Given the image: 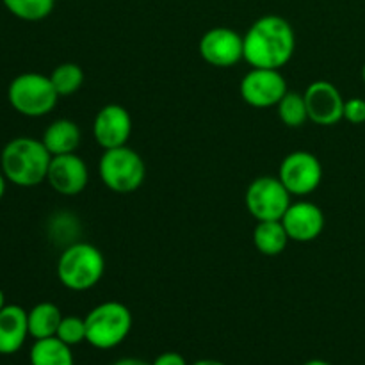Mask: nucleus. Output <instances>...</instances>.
<instances>
[{
	"label": "nucleus",
	"mask_w": 365,
	"mask_h": 365,
	"mask_svg": "<svg viewBox=\"0 0 365 365\" xmlns=\"http://www.w3.org/2000/svg\"><path fill=\"white\" fill-rule=\"evenodd\" d=\"M242 41L250 66L282 70L294 56L296 32L280 14H264L250 25Z\"/></svg>",
	"instance_id": "1"
},
{
	"label": "nucleus",
	"mask_w": 365,
	"mask_h": 365,
	"mask_svg": "<svg viewBox=\"0 0 365 365\" xmlns=\"http://www.w3.org/2000/svg\"><path fill=\"white\" fill-rule=\"evenodd\" d=\"M52 155L41 139L20 135L6 143L0 152V170L16 187H36L46 182Z\"/></svg>",
	"instance_id": "2"
},
{
	"label": "nucleus",
	"mask_w": 365,
	"mask_h": 365,
	"mask_svg": "<svg viewBox=\"0 0 365 365\" xmlns=\"http://www.w3.org/2000/svg\"><path fill=\"white\" fill-rule=\"evenodd\" d=\"M57 278L68 291L84 292L96 287L106 273L103 253L91 242L73 241L57 259Z\"/></svg>",
	"instance_id": "3"
},
{
	"label": "nucleus",
	"mask_w": 365,
	"mask_h": 365,
	"mask_svg": "<svg viewBox=\"0 0 365 365\" xmlns=\"http://www.w3.org/2000/svg\"><path fill=\"white\" fill-rule=\"evenodd\" d=\"M86 342L95 349H114L127 341L134 317L130 309L120 302H103L93 307L84 317Z\"/></svg>",
	"instance_id": "4"
},
{
	"label": "nucleus",
	"mask_w": 365,
	"mask_h": 365,
	"mask_svg": "<svg viewBox=\"0 0 365 365\" xmlns=\"http://www.w3.org/2000/svg\"><path fill=\"white\" fill-rule=\"evenodd\" d=\"M57 95L48 75L25 71L16 75L7 86V102L25 118H43L56 109Z\"/></svg>",
	"instance_id": "5"
},
{
	"label": "nucleus",
	"mask_w": 365,
	"mask_h": 365,
	"mask_svg": "<svg viewBox=\"0 0 365 365\" xmlns=\"http://www.w3.org/2000/svg\"><path fill=\"white\" fill-rule=\"evenodd\" d=\"M98 173L103 185L118 195L138 191L146 178L143 157L128 145L103 150L98 163Z\"/></svg>",
	"instance_id": "6"
},
{
	"label": "nucleus",
	"mask_w": 365,
	"mask_h": 365,
	"mask_svg": "<svg viewBox=\"0 0 365 365\" xmlns=\"http://www.w3.org/2000/svg\"><path fill=\"white\" fill-rule=\"evenodd\" d=\"M291 192L278 177H259L250 182L245 195L246 209L257 221L282 220L291 205Z\"/></svg>",
	"instance_id": "7"
},
{
	"label": "nucleus",
	"mask_w": 365,
	"mask_h": 365,
	"mask_svg": "<svg viewBox=\"0 0 365 365\" xmlns=\"http://www.w3.org/2000/svg\"><path fill=\"white\" fill-rule=\"evenodd\" d=\"M278 178L291 196H309L323 182V164L312 152L296 150L284 157Z\"/></svg>",
	"instance_id": "8"
},
{
	"label": "nucleus",
	"mask_w": 365,
	"mask_h": 365,
	"mask_svg": "<svg viewBox=\"0 0 365 365\" xmlns=\"http://www.w3.org/2000/svg\"><path fill=\"white\" fill-rule=\"evenodd\" d=\"M287 91V81L282 71L269 68H252L239 86L241 98L255 109L277 107Z\"/></svg>",
	"instance_id": "9"
},
{
	"label": "nucleus",
	"mask_w": 365,
	"mask_h": 365,
	"mask_svg": "<svg viewBox=\"0 0 365 365\" xmlns=\"http://www.w3.org/2000/svg\"><path fill=\"white\" fill-rule=\"evenodd\" d=\"M202 59L214 68H232L245 61V41L237 31L230 27H212L198 43Z\"/></svg>",
	"instance_id": "10"
},
{
	"label": "nucleus",
	"mask_w": 365,
	"mask_h": 365,
	"mask_svg": "<svg viewBox=\"0 0 365 365\" xmlns=\"http://www.w3.org/2000/svg\"><path fill=\"white\" fill-rule=\"evenodd\" d=\"M309 110V121L319 127H334L344 120V96L334 82L316 81L303 93Z\"/></svg>",
	"instance_id": "11"
},
{
	"label": "nucleus",
	"mask_w": 365,
	"mask_h": 365,
	"mask_svg": "<svg viewBox=\"0 0 365 365\" xmlns=\"http://www.w3.org/2000/svg\"><path fill=\"white\" fill-rule=\"evenodd\" d=\"M132 135V116L120 103H107L93 120V138L103 150L128 145Z\"/></svg>",
	"instance_id": "12"
},
{
	"label": "nucleus",
	"mask_w": 365,
	"mask_h": 365,
	"mask_svg": "<svg viewBox=\"0 0 365 365\" xmlns=\"http://www.w3.org/2000/svg\"><path fill=\"white\" fill-rule=\"evenodd\" d=\"M46 182L61 196H77L88 187L89 168L77 153L53 155L50 160Z\"/></svg>",
	"instance_id": "13"
},
{
	"label": "nucleus",
	"mask_w": 365,
	"mask_h": 365,
	"mask_svg": "<svg viewBox=\"0 0 365 365\" xmlns=\"http://www.w3.org/2000/svg\"><path fill=\"white\" fill-rule=\"evenodd\" d=\"M280 221L284 223L289 239L294 242L316 241L323 234L324 225H327L321 207L307 200L291 203Z\"/></svg>",
	"instance_id": "14"
},
{
	"label": "nucleus",
	"mask_w": 365,
	"mask_h": 365,
	"mask_svg": "<svg viewBox=\"0 0 365 365\" xmlns=\"http://www.w3.org/2000/svg\"><path fill=\"white\" fill-rule=\"evenodd\" d=\"M29 335L27 310L7 303L0 310V355L11 356L25 346Z\"/></svg>",
	"instance_id": "15"
},
{
	"label": "nucleus",
	"mask_w": 365,
	"mask_h": 365,
	"mask_svg": "<svg viewBox=\"0 0 365 365\" xmlns=\"http://www.w3.org/2000/svg\"><path fill=\"white\" fill-rule=\"evenodd\" d=\"M41 141L52 157L75 153L81 145V128L73 120L59 118L45 128Z\"/></svg>",
	"instance_id": "16"
},
{
	"label": "nucleus",
	"mask_w": 365,
	"mask_h": 365,
	"mask_svg": "<svg viewBox=\"0 0 365 365\" xmlns=\"http://www.w3.org/2000/svg\"><path fill=\"white\" fill-rule=\"evenodd\" d=\"M27 321L29 335L34 341H39V339L56 337L61 321H63V314H61V309L56 303L41 302L29 310Z\"/></svg>",
	"instance_id": "17"
},
{
	"label": "nucleus",
	"mask_w": 365,
	"mask_h": 365,
	"mask_svg": "<svg viewBox=\"0 0 365 365\" xmlns=\"http://www.w3.org/2000/svg\"><path fill=\"white\" fill-rule=\"evenodd\" d=\"M289 241L291 239L280 220L257 221V227L253 230V245L262 255L278 257L287 248Z\"/></svg>",
	"instance_id": "18"
},
{
	"label": "nucleus",
	"mask_w": 365,
	"mask_h": 365,
	"mask_svg": "<svg viewBox=\"0 0 365 365\" xmlns=\"http://www.w3.org/2000/svg\"><path fill=\"white\" fill-rule=\"evenodd\" d=\"M29 360L31 365H75L71 346L64 344L57 337L34 341L29 351Z\"/></svg>",
	"instance_id": "19"
},
{
	"label": "nucleus",
	"mask_w": 365,
	"mask_h": 365,
	"mask_svg": "<svg viewBox=\"0 0 365 365\" xmlns=\"http://www.w3.org/2000/svg\"><path fill=\"white\" fill-rule=\"evenodd\" d=\"M59 96H71L84 86V70L75 63L57 64L48 75Z\"/></svg>",
	"instance_id": "20"
},
{
	"label": "nucleus",
	"mask_w": 365,
	"mask_h": 365,
	"mask_svg": "<svg viewBox=\"0 0 365 365\" xmlns=\"http://www.w3.org/2000/svg\"><path fill=\"white\" fill-rule=\"evenodd\" d=\"M278 118L289 128H299L309 121V110L303 93L287 91L277 106Z\"/></svg>",
	"instance_id": "21"
},
{
	"label": "nucleus",
	"mask_w": 365,
	"mask_h": 365,
	"mask_svg": "<svg viewBox=\"0 0 365 365\" xmlns=\"http://www.w3.org/2000/svg\"><path fill=\"white\" fill-rule=\"evenodd\" d=\"M14 18L24 21H41L52 14L56 0H2Z\"/></svg>",
	"instance_id": "22"
},
{
	"label": "nucleus",
	"mask_w": 365,
	"mask_h": 365,
	"mask_svg": "<svg viewBox=\"0 0 365 365\" xmlns=\"http://www.w3.org/2000/svg\"><path fill=\"white\" fill-rule=\"evenodd\" d=\"M57 339L68 346H78L81 342H86V321L84 317L78 316H63V321L57 330Z\"/></svg>",
	"instance_id": "23"
},
{
	"label": "nucleus",
	"mask_w": 365,
	"mask_h": 365,
	"mask_svg": "<svg viewBox=\"0 0 365 365\" xmlns=\"http://www.w3.org/2000/svg\"><path fill=\"white\" fill-rule=\"evenodd\" d=\"M344 120L351 125L365 123V100L348 98L344 103Z\"/></svg>",
	"instance_id": "24"
},
{
	"label": "nucleus",
	"mask_w": 365,
	"mask_h": 365,
	"mask_svg": "<svg viewBox=\"0 0 365 365\" xmlns=\"http://www.w3.org/2000/svg\"><path fill=\"white\" fill-rule=\"evenodd\" d=\"M152 365H189V364L180 353L166 351V353H160V355L153 360Z\"/></svg>",
	"instance_id": "25"
},
{
	"label": "nucleus",
	"mask_w": 365,
	"mask_h": 365,
	"mask_svg": "<svg viewBox=\"0 0 365 365\" xmlns=\"http://www.w3.org/2000/svg\"><path fill=\"white\" fill-rule=\"evenodd\" d=\"M113 365H152V364L145 362V360L141 359H134V356H127V359L116 360Z\"/></svg>",
	"instance_id": "26"
},
{
	"label": "nucleus",
	"mask_w": 365,
	"mask_h": 365,
	"mask_svg": "<svg viewBox=\"0 0 365 365\" xmlns=\"http://www.w3.org/2000/svg\"><path fill=\"white\" fill-rule=\"evenodd\" d=\"M191 365H227L225 362H220V360H212V359H202V360H196L195 364Z\"/></svg>",
	"instance_id": "27"
},
{
	"label": "nucleus",
	"mask_w": 365,
	"mask_h": 365,
	"mask_svg": "<svg viewBox=\"0 0 365 365\" xmlns=\"http://www.w3.org/2000/svg\"><path fill=\"white\" fill-rule=\"evenodd\" d=\"M6 189H7V178L6 175L2 173V170H0V200H2L4 195H6Z\"/></svg>",
	"instance_id": "28"
},
{
	"label": "nucleus",
	"mask_w": 365,
	"mask_h": 365,
	"mask_svg": "<svg viewBox=\"0 0 365 365\" xmlns=\"http://www.w3.org/2000/svg\"><path fill=\"white\" fill-rule=\"evenodd\" d=\"M303 365H331V364H330V362H327V360L314 359V360H309V362H305Z\"/></svg>",
	"instance_id": "29"
},
{
	"label": "nucleus",
	"mask_w": 365,
	"mask_h": 365,
	"mask_svg": "<svg viewBox=\"0 0 365 365\" xmlns=\"http://www.w3.org/2000/svg\"><path fill=\"white\" fill-rule=\"evenodd\" d=\"M6 305H7V303H6V294H4V291H2V289H0V310H2Z\"/></svg>",
	"instance_id": "30"
},
{
	"label": "nucleus",
	"mask_w": 365,
	"mask_h": 365,
	"mask_svg": "<svg viewBox=\"0 0 365 365\" xmlns=\"http://www.w3.org/2000/svg\"><path fill=\"white\" fill-rule=\"evenodd\" d=\"M362 82L365 84V63H364V66H362Z\"/></svg>",
	"instance_id": "31"
}]
</instances>
